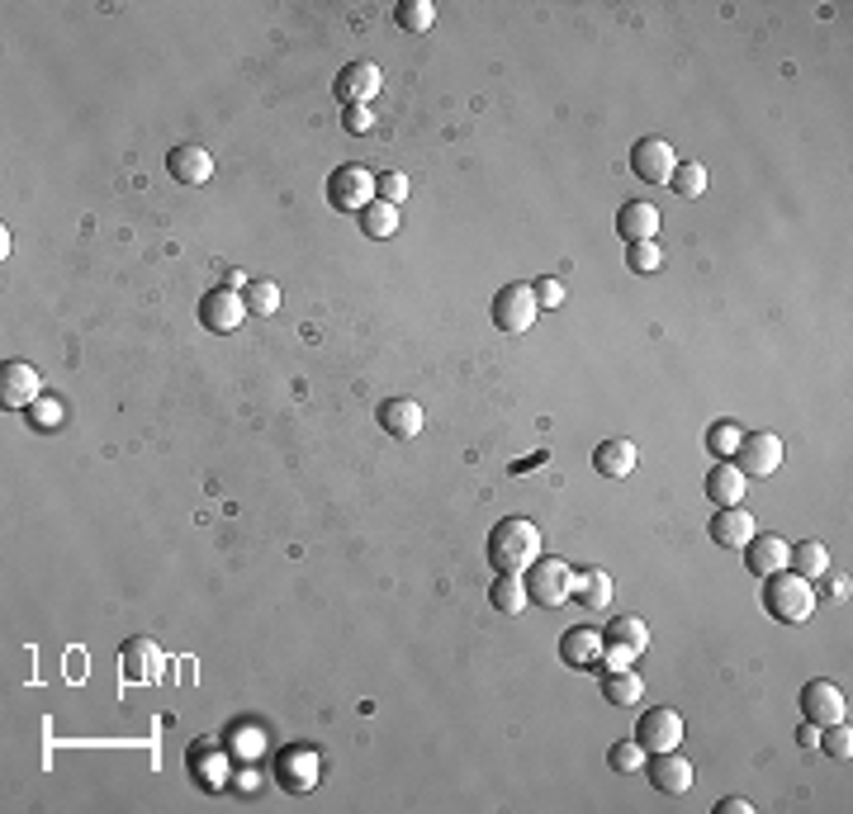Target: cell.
<instances>
[{"label":"cell","mask_w":853,"mask_h":814,"mask_svg":"<svg viewBox=\"0 0 853 814\" xmlns=\"http://www.w3.org/2000/svg\"><path fill=\"white\" fill-rule=\"evenodd\" d=\"M617 237L621 242H654L660 237V208L646 200H626L617 208Z\"/></svg>","instance_id":"18"},{"label":"cell","mask_w":853,"mask_h":814,"mask_svg":"<svg viewBox=\"0 0 853 814\" xmlns=\"http://www.w3.org/2000/svg\"><path fill=\"white\" fill-rule=\"evenodd\" d=\"M744 488H750V484H744V474L736 470V464L716 460V470L707 474V497H711V502L716 507H740L744 502Z\"/></svg>","instance_id":"24"},{"label":"cell","mask_w":853,"mask_h":814,"mask_svg":"<svg viewBox=\"0 0 853 814\" xmlns=\"http://www.w3.org/2000/svg\"><path fill=\"white\" fill-rule=\"evenodd\" d=\"M375 200H384V204H403L408 200V176L403 171H384V176H375Z\"/></svg>","instance_id":"39"},{"label":"cell","mask_w":853,"mask_h":814,"mask_svg":"<svg viewBox=\"0 0 853 814\" xmlns=\"http://www.w3.org/2000/svg\"><path fill=\"white\" fill-rule=\"evenodd\" d=\"M521 583H527V597L536 601V607H564V601H574V583H579V573L574 564H564V559H536L527 573H521Z\"/></svg>","instance_id":"3"},{"label":"cell","mask_w":853,"mask_h":814,"mask_svg":"<svg viewBox=\"0 0 853 814\" xmlns=\"http://www.w3.org/2000/svg\"><path fill=\"white\" fill-rule=\"evenodd\" d=\"M276 781L284 791H294V795L313 791V787H318V753H313V748H284L276 758Z\"/></svg>","instance_id":"14"},{"label":"cell","mask_w":853,"mask_h":814,"mask_svg":"<svg viewBox=\"0 0 853 814\" xmlns=\"http://www.w3.org/2000/svg\"><path fill=\"white\" fill-rule=\"evenodd\" d=\"M560 658L569 668H597L603 658V630H588V625H574L560 635Z\"/></svg>","instance_id":"21"},{"label":"cell","mask_w":853,"mask_h":814,"mask_svg":"<svg viewBox=\"0 0 853 814\" xmlns=\"http://www.w3.org/2000/svg\"><path fill=\"white\" fill-rule=\"evenodd\" d=\"M380 86H384V77H380L375 63H351V67H341L337 81H333L341 104H370L380 95Z\"/></svg>","instance_id":"17"},{"label":"cell","mask_w":853,"mask_h":814,"mask_svg":"<svg viewBox=\"0 0 853 814\" xmlns=\"http://www.w3.org/2000/svg\"><path fill=\"white\" fill-rule=\"evenodd\" d=\"M341 128H347V133H370V128H375L370 104H347V110H341Z\"/></svg>","instance_id":"41"},{"label":"cell","mask_w":853,"mask_h":814,"mask_svg":"<svg viewBox=\"0 0 853 814\" xmlns=\"http://www.w3.org/2000/svg\"><path fill=\"white\" fill-rule=\"evenodd\" d=\"M167 176L176 185H204V180H214V157L200 143H176L167 152Z\"/></svg>","instance_id":"15"},{"label":"cell","mask_w":853,"mask_h":814,"mask_svg":"<svg viewBox=\"0 0 853 814\" xmlns=\"http://www.w3.org/2000/svg\"><path fill=\"white\" fill-rule=\"evenodd\" d=\"M801 720H811V725H834V720H849V701L844 691L826 682V677H816V682L801 687Z\"/></svg>","instance_id":"12"},{"label":"cell","mask_w":853,"mask_h":814,"mask_svg":"<svg viewBox=\"0 0 853 814\" xmlns=\"http://www.w3.org/2000/svg\"><path fill=\"white\" fill-rule=\"evenodd\" d=\"M816 748H826L830 758H849L853 753V730H849V720H834V725H820V738H816Z\"/></svg>","instance_id":"37"},{"label":"cell","mask_w":853,"mask_h":814,"mask_svg":"<svg viewBox=\"0 0 853 814\" xmlns=\"http://www.w3.org/2000/svg\"><path fill=\"white\" fill-rule=\"evenodd\" d=\"M826 597H830V601H844V597H849V578H830V583H826Z\"/></svg>","instance_id":"44"},{"label":"cell","mask_w":853,"mask_h":814,"mask_svg":"<svg viewBox=\"0 0 853 814\" xmlns=\"http://www.w3.org/2000/svg\"><path fill=\"white\" fill-rule=\"evenodd\" d=\"M370 200H375V176H370L366 166L347 161L327 176V204H333L337 214H361Z\"/></svg>","instance_id":"5"},{"label":"cell","mask_w":853,"mask_h":814,"mask_svg":"<svg viewBox=\"0 0 853 814\" xmlns=\"http://www.w3.org/2000/svg\"><path fill=\"white\" fill-rule=\"evenodd\" d=\"M816 587L811 578H801V573H768L763 578V611L773 615V621H783V625H801V621H811V611H816Z\"/></svg>","instance_id":"2"},{"label":"cell","mask_w":853,"mask_h":814,"mask_svg":"<svg viewBox=\"0 0 853 814\" xmlns=\"http://www.w3.org/2000/svg\"><path fill=\"white\" fill-rule=\"evenodd\" d=\"M816 738H820V725L801 720V725H797V744H801V748H816Z\"/></svg>","instance_id":"43"},{"label":"cell","mask_w":853,"mask_h":814,"mask_svg":"<svg viewBox=\"0 0 853 814\" xmlns=\"http://www.w3.org/2000/svg\"><path fill=\"white\" fill-rule=\"evenodd\" d=\"M636 744L646 748V753L678 748L683 744V715L669 711V705H654V711H646V715L636 720Z\"/></svg>","instance_id":"9"},{"label":"cell","mask_w":853,"mask_h":814,"mask_svg":"<svg viewBox=\"0 0 853 814\" xmlns=\"http://www.w3.org/2000/svg\"><path fill=\"white\" fill-rule=\"evenodd\" d=\"M531 294H536V304H541V308H560V304H564V280L546 275V280L531 284Z\"/></svg>","instance_id":"40"},{"label":"cell","mask_w":853,"mask_h":814,"mask_svg":"<svg viewBox=\"0 0 853 814\" xmlns=\"http://www.w3.org/2000/svg\"><path fill=\"white\" fill-rule=\"evenodd\" d=\"M650 649V625L640 615H617L603 630V658H597V672L603 668H631V663Z\"/></svg>","instance_id":"4"},{"label":"cell","mask_w":853,"mask_h":814,"mask_svg":"<svg viewBox=\"0 0 853 814\" xmlns=\"http://www.w3.org/2000/svg\"><path fill=\"white\" fill-rule=\"evenodd\" d=\"M646 758H650V753L640 748L636 738H626V744H611V748H607V767H611V772H621V777L640 772V767H646Z\"/></svg>","instance_id":"34"},{"label":"cell","mask_w":853,"mask_h":814,"mask_svg":"<svg viewBox=\"0 0 853 814\" xmlns=\"http://www.w3.org/2000/svg\"><path fill=\"white\" fill-rule=\"evenodd\" d=\"M740 427H736V421H711V427H707V450H711V455L716 460H730V455H736V445H740Z\"/></svg>","instance_id":"36"},{"label":"cell","mask_w":853,"mask_h":814,"mask_svg":"<svg viewBox=\"0 0 853 814\" xmlns=\"http://www.w3.org/2000/svg\"><path fill=\"white\" fill-rule=\"evenodd\" d=\"M43 398V380L29 360H5L0 365V407H34Z\"/></svg>","instance_id":"10"},{"label":"cell","mask_w":853,"mask_h":814,"mask_svg":"<svg viewBox=\"0 0 853 814\" xmlns=\"http://www.w3.org/2000/svg\"><path fill=\"white\" fill-rule=\"evenodd\" d=\"M541 559V525L527 517H503L489 531V564L493 573H527Z\"/></svg>","instance_id":"1"},{"label":"cell","mask_w":853,"mask_h":814,"mask_svg":"<svg viewBox=\"0 0 853 814\" xmlns=\"http://www.w3.org/2000/svg\"><path fill=\"white\" fill-rule=\"evenodd\" d=\"M489 601H493V611H503V615H521L531 607V597H527V583H521V573H498L489 587Z\"/></svg>","instance_id":"25"},{"label":"cell","mask_w":853,"mask_h":814,"mask_svg":"<svg viewBox=\"0 0 853 814\" xmlns=\"http://www.w3.org/2000/svg\"><path fill=\"white\" fill-rule=\"evenodd\" d=\"M431 20H437V5H431V0H399L394 5V24L403 34H427Z\"/></svg>","instance_id":"31"},{"label":"cell","mask_w":853,"mask_h":814,"mask_svg":"<svg viewBox=\"0 0 853 814\" xmlns=\"http://www.w3.org/2000/svg\"><path fill=\"white\" fill-rule=\"evenodd\" d=\"M356 223H361V233L366 237H375V242H384V237H394L399 233V208L394 204H384V200H370L361 214H356Z\"/></svg>","instance_id":"28"},{"label":"cell","mask_w":853,"mask_h":814,"mask_svg":"<svg viewBox=\"0 0 853 814\" xmlns=\"http://www.w3.org/2000/svg\"><path fill=\"white\" fill-rule=\"evenodd\" d=\"M375 417L389 436H399V441H413V436L423 431V403H413V398H384Z\"/></svg>","instance_id":"22"},{"label":"cell","mask_w":853,"mask_h":814,"mask_svg":"<svg viewBox=\"0 0 853 814\" xmlns=\"http://www.w3.org/2000/svg\"><path fill=\"white\" fill-rule=\"evenodd\" d=\"M730 460H736V470L744 478H768L777 464H783V441H777L773 431H750V436H740Z\"/></svg>","instance_id":"8"},{"label":"cell","mask_w":853,"mask_h":814,"mask_svg":"<svg viewBox=\"0 0 853 814\" xmlns=\"http://www.w3.org/2000/svg\"><path fill=\"white\" fill-rule=\"evenodd\" d=\"M243 304H247V313H257V318H271V313L280 308V290L271 280H247L243 284Z\"/></svg>","instance_id":"32"},{"label":"cell","mask_w":853,"mask_h":814,"mask_svg":"<svg viewBox=\"0 0 853 814\" xmlns=\"http://www.w3.org/2000/svg\"><path fill=\"white\" fill-rule=\"evenodd\" d=\"M574 592H579V601H583L588 611H603L607 601H611V578H607L603 568H583L579 583H574Z\"/></svg>","instance_id":"30"},{"label":"cell","mask_w":853,"mask_h":814,"mask_svg":"<svg viewBox=\"0 0 853 814\" xmlns=\"http://www.w3.org/2000/svg\"><path fill=\"white\" fill-rule=\"evenodd\" d=\"M636 441H626V436H617V441H603L593 450V470L603 474V478H626L636 470Z\"/></svg>","instance_id":"23"},{"label":"cell","mask_w":853,"mask_h":814,"mask_svg":"<svg viewBox=\"0 0 853 814\" xmlns=\"http://www.w3.org/2000/svg\"><path fill=\"white\" fill-rule=\"evenodd\" d=\"M603 697L611 705H636L646 697V682H640V672H631V668H603Z\"/></svg>","instance_id":"26"},{"label":"cell","mask_w":853,"mask_h":814,"mask_svg":"<svg viewBox=\"0 0 853 814\" xmlns=\"http://www.w3.org/2000/svg\"><path fill=\"white\" fill-rule=\"evenodd\" d=\"M243 318H247V304H243V290H233V284H218V290H209L200 298V327L214 331V337L237 331Z\"/></svg>","instance_id":"7"},{"label":"cell","mask_w":853,"mask_h":814,"mask_svg":"<svg viewBox=\"0 0 853 814\" xmlns=\"http://www.w3.org/2000/svg\"><path fill=\"white\" fill-rule=\"evenodd\" d=\"M489 313H493V327H498V331H507V337H521V331H531L541 304H536L531 284H503V290L493 294V308Z\"/></svg>","instance_id":"6"},{"label":"cell","mask_w":853,"mask_h":814,"mask_svg":"<svg viewBox=\"0 0 853 814\" xmlns=\"http://www.w3.org/2000/svg\"><path fill=\"white\" fill-rule=\"evenodd\" d=\"M669 190H673V194H683V200H697V194L707 190V171H702L697 161H683V166H673V176H669Z\"/></svg>","instance_id":"33"},{"label":"cell","mask_w":853,"mask_h":814,"mask_svg":"<svg viewBox=\"0 0 853 814\" xmlns=\"http://www.w3.org/2000/svg\"><path fill=\"white\" fill-rule=\"evenodd\" d=\"M787 540L777 535H750V545H744V568L754 573V578H768V573H783L787 568Z\"/></svg>","instance_id":"20"},{"label":"cell","mask_w":853,"mask_h":814,"mask_svg":"<svg viewBox=\"0 0 853 814\" xmlns=\"http://www.w3.org/2000/svg\"><path fill=\"white\" fill-rule=\"evenodd\" d=\"M119 672H124V682L133 687H147L161 677V649L147 635H133L124 649H119Z\"/></svg>","instance_id":"13"},{"label":"cell","mask_w":853,"mask_h":814,"mask_svg":"<svg viewBox=\"0 0 853 814\" xmlns=\"http://www.w3.org/2000/svg\"><path fill=\"white\" fill-rule=\"evenodd\" d=\"M759 531L754 517L744 507H716V517H711V540L721 550H744L750 545V535Z\"/></svg>","instance_id":"19"},{"label":"cell","mask_w":853,"mask_h":814,"mask_svg":"<svg viewBox=\"0 0 853 814\" xmlns=\"http://www.w3.org/2000/svg\"><path fill=\"white\" fill-rule=\"evenodd\" d=\"M673 166H678V157H673V143L664 138H640L631 147V176L646 180V185H669Z\"/></svg>","instance_id":"11"},{"label":"cell","mask_w":853,"mask_h":814,"mask_svg":"<svg viewBox=\"0 0 853 814\" xmlns=\"http://www.w3.org/2000/svg\"><path fill=\"white\" fill-rule=\"evenodd\" d=\"M24 412H29V427H34V431H57V427H63V421H67V407H63V398H38L34 407H24Z\"/></svg>","instance_id":"35"},{"label":"cell","mask_w":853,"mask_h":814,"mask_svg":"<svg viewBox=\"0 0 853 814\" xmlns=\"http://www.w3.org/2000/svg\"><path fill=\"white\" fill-rule=\"evenodd\" d=\"M716 814H754V805L740 795H726V801H716Z\"/></svg>","instance_id":"42"},{"label":"cell","mask_w":853,"mask_h":814,"mask_svg":"<svg viewBox=\"0 0 853 814\" xmlns=\"http://www.w3.org/2000/svg\"><path fill=\"white\" fill-rule=\"evenodd\" d=\"M626 265H631L636 275H654V270L664 265L660 242H626Z\"/></svg>","instance_id":"38"},{"label":"cell","mask_w":853,"mask_h":814,"mask_svg":"<svg viewBox=\"0 0 853 814\" xmlns=\"http://www.w3.org/2000/svg\"><path fill=\"white\" fill-rule=\"evenodd\" d=\"M787 568L801 573V578H826L830 573V550L820 540H801V545L787 550Z\"/></svg>","instance_id":"27"},{"label":"cell","mask_w":853,"mask_h":814,"mask_svg":"<svg viewBox=\"0 0 853 814\" xmlns=\"http://www.w3.org/2000/svg\"><path fill=\"white\" fill-rule=\"evenodd\" d=\"M646 767H650V781H654V787H660L664 795H687V791H693V762H687L678 748L650 753Z\"/></svg>","instance_id":"16"},{"label":"cell","mask_w":853,"mask_h":814,"mask_svg":"<svg viewBox=\"0 0 853 814\" xmlns=\"http://www.w3.org/2000/svg\"><path fill=\"white\" fill-rule=\"evenodd\" d=\"M190 777L200 781L204 791H223V781H228V762H223L218 753H209V748H194L190 753Z\"/></svg>","instance_id":"29"}]
</instances>
